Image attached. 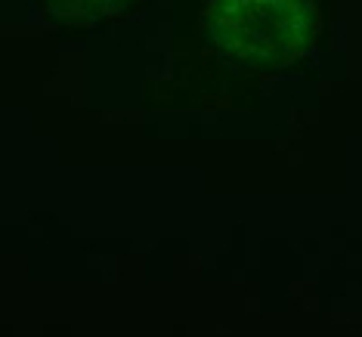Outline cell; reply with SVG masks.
Returning <instances> with one entry per match:
<instances>
[{
  "label": "cell",
  "mask_w": 362,
  "mask_h": 337,
  "mask_svg": "<svg viewBox=\"0 0 362 337\" xmlns=\"http://www.w3.org/2000/svg\"><path fill=\"white\" fill-rule=\"evenodd\" d=\"M202 31L226 62L273 71L313 50L319 37V6L316 0H208Z\"/></svg>",
  "instance_id": "obj_1"
},
{
  "label": "cell",
  "mask_w": 362,
  "mask_h": 337,
  "mask_svg": "<svg viewBox=\"0 0 362 337\" xmlns=\"http://www.w3.org/2000/svg\"><path fill=\"white\" fill-rule=\"evenodd\" d=\"M146 0H37L40 13L62 25H109L134 16Z\"/></svg>",
  "instance_id": "obj_2"
}]
</instances>
